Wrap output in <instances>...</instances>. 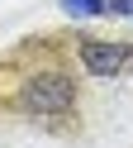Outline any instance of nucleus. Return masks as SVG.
<instances>
[{"mask_svg":"<svg viewBox=\"0 0 133 148\" xmlns=\"http://www.w3.org/2000/svg\"><path fill=\"white\" fill-rule=\"evenodd\" d=\"M71 100H76V86L62 72H33L19 86V110H29V115H62V110H71Z\"/></svg>","mask_w":133,"mask_h":148,"instance_id":"obj_1","label":"nucleus"},{"mask_svg":"<svg viewBox=\"0 0 133 148\" xmlns=\"http://www.w3.org/2000/svg\"><path fill=\"white\" fill-rule=\"evenodd\" d=\"M81 62H86V72H95V77H114V72H124V67L133 62V48L86 38V43H81Z\"/></svg>","mask_w":133,"mask_h":148,"instance_id":"obj_2","label":"nucleus"},{"mask_svg":"<svg viewBox=\"0 0 133 148\" xmlns=\"http://www.w3.org/2000/svg\"><path fill=\"white\" fill-rule=\"evenodd\" d=\"M62 10L76 19H90V14H105V0H62Z\"/></svg>","mask_w":133,"mask_h":148,"instance_id":"obj_3","label":"nucleus"},{"mask_svg":"<svg viewBox=\"0 0 133 148\" xmlns=\"http://www.w3.org/2000/svg\"><path fill=\"white\" fill-rule=\"evenodd\" d=\"M109 10L114 14H133V0H109Z\"/></svg>","mask_w":133,"mask_h":148,"instance_id":"obj_4","label":"nucleus"}]
</instances>
